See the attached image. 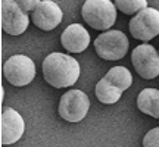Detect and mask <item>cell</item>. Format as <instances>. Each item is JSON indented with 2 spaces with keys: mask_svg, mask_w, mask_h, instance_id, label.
<instances>
[{
  "mask_svg": "<svg viewBox=\"0 0 159 147\" xmlns=\"http://www.w3.org/2000/svg\"><path fill=\"white\" fill-rule=\"evenodd\" d=\"M143 147H159V127L150 130L143 138Z\"/></svg>",
  "mask_w": 159,
  "mask_h": 147,
  "instance_id": "2e32d148",
  "label": "cell"
},
{
  "mask_svg": "<svg viewBox=\"0 0 159 147\" xmlns=\"http://www.w3.org/2000/svg\"><path fill=\"white\" fill-rule=\"evenodd\" d=\"M115 6L125 15H133L146 9L148 0H115Z\"/></svg>",
  "mask_w": 159,
  "mask_h": 147,
  "instance_id": "9a60e30c",
  "label": "cell"
},
{
  "mask_svg": "<svg viewBox=\"0 0 159 147\" xmlns=\"http://www.w3.org/2000/svg\"><path fill=\"white\" fill-rule=\"evenodd\" d=\"M137 108L149 116L159 119V90L144 88L137 96Z\"/></svg>",
  "mask_w": 159,
  "mask_h": 147,
  "instance_id": "7c38bea8",
  "label": "cell"
},
{
  "mask_svg": "<svg viewBox=\"0 0 159 147\" xmlns=\"http://www.w3.org/2000/svg\"><path fill=\"white\" fill-rule=\"evenodd\" d=\"M63 13L61 7L52 2V0H43L40 5L33 11V22L35 27H39L43 31H52L62 22Z\"/></svg>",
  "mask_w": 159,
  "mask_h": 147,
  "instance_id": "9c48e42d",
  "label": "cell"
},
{
  "mask_svg": "<svg viewBox=\"0 0 159 147\" xmlns=\"http://www.w3.org/2000/svg\"><path fill=\"white\" fill-rule=\"evenodd\" d=\"M130 33L140 41H149L159 34V11L146 7L130 21Z\"/></svg>",
  "mask_w": 159,
  "mask_h": 147,
  "instance_id": "52a82bcc",
  "label": "cell"
},
{
  "mask_svg": "<svg viewBox=\"0 0 159 147\" xmlns=\"http://www.w3.org/2000/svg\"><path fill=\"white\" fill-rule=\"evenodd\" d=\"M105 78L111 81L114 85H116L118 88H121L122 91L128 90L133 84V77L131 72L124 66H114L108 71V74L105 75Z\"/></svg>",
  "mask_w": 159,
  "mask_h": 147,
  "instance_id": "5bb4252c",
  "label": "cell"
},
{
  "mask_svg": "<svg viewBox=\"0 0 159 147\" xmlns=\"http://www.w3.org/2000/svg\"><path fill=\"white\" fill-rule=\"evenodd\" d=\"M61 43L63 49L68 50L69 53H81L90 44V34L83 25L72 24L63 29L61 35Z\"/></svg>",
  "mask_w": 159,
  "mask_h": 147,
  "instance_id": "8fae6325",
  "label": "cell"
},
{
  "mask_svg": "<svg viewBox=\"0 0 159 147\" xmlns=\"http://www.w3.org/2000/svg\"><path fill=\"white\" fill-rule=\"evenodd\" d=\"M3 75L15 87L28 85L35 77V65L33 59L24 55L9 57L3 65Z\"/></svg>",
  "mask_w": 159,
  "mask_h": 147,
  "instance_id": "277c9868",
  "label": "cell"
},
{
  "mask_svg": "<svg viewBox=\"0 0 159 147\" xmlns=\"http://www.w3.org/2000/svg\"><path fill=\"white\" fill-rule=\"evenodd\" d=\"M90 109V99L81 90H69L61 97L59 115L68 122H80Z\"/></svg>",
  "mask_w": 159,
  "mask_h": 147,
  "instance_id": "5b68a950",
  "label": "cell"
},
{
  "mask_svg": "<svg viewBox=\"0 0 159 147\" xmlns=\"http://www.w3.org/2000/svg\"><path fill=\"white\" fill-rule=\"evenodd\" d=\"M30 18L15 0H2V28L11 35L22 34L28 28Z\"/></svg>",
  "mask_w": 159,
  "mask_h": 147,
  "instance_id": "ba28073f",
  "label": "cell"
},
{
  "mask_svg": "<svg viewBox=\"0 0 159 147\" xmlns=\"http://www.w3.org/2000/svg\"><path fill=\"white\" fill-rule=\"evenodd\" d=\"M80 65L77 59L65 53H50L43 60V77L47 84L55 88H66L74 85L80 77Z\"/></svg>",
  "mask_w": 159,
  "mask_h": 147,
  "instance_id": "6da1fadb",
  "label": "cell"
},
{
  "mask_svg": "<svg viewBox=\"0 0 159 147\" xmlns=\"http://www.w3.org/2000/svg\"><path fill=\"white\" fill-rule=\"evenodd\" d=\"M25 124L19 113L12 108L2 112V144L9 146L16 143L24 136Z\"/></svg>",
  "mask_w": 159,
  "mask_h": 147,
  "instance_id": "30bf717a",
  "label": "cell"
},
{
  "mask_svg": "<svg viewBox=\"0 0 159 147\" xmlns=\"http://www.w3.org/2000/svg\"><path fill=\"white\" fill-rule=\"evenodd\" d=\"M81 16L93 29H109L116 21V6L111 0H85Z\"/></svg>",
  "mask_w": 159,
  "mask_h": 147,
  "instance_id": "7a4b0ae2",
  "label": "cell"
},
{
  "mask_svg": "<svg viewBox=\"0 0 159 147\" xmlns=\"http://www.w3.org/2000/svg\"><path fill=\"white\" fill-rule=\"evenodd\" d=\"M94 91H96V97L99 99V102H102L103 105H114V103H116L121 99V94L124 93L121 88L114 85L105 77L96 84Z\"/></svg>",
  "mask_w": 159,
  "mask_h": 147,
  "instance_id": "4fadbf2b",
  "label": "cell"
},
{
  "mask_svg": "<svg viewBox=\"0 0 159 147\" xmlns=\"http://www.w3.org/2000/svg\"><path fill=\"white\" fill-rule=\"evenodd\" d=\"M131 63L142 78L153 79L159 77V53L153 46H137L131 53Z\"/></svg>",
  "mask_w": 159,
  "mask_h": 147,
  "instance_id": "8992f818",
  "label": "cell"
},
{
  "mask_svg": "<svg viewBox=\"0 0 159 147\" xmlns=\"http://www.w3.org/2000/svg\"><path fill=\"white\" fill-rule=\"evenodd\" d=\"M94 49L99 57L105 60H119L127 55L128 38L124 33L111 29L97 35V38L94 40Z\"/></svg>",
  "mask_w": 159,
  "mask_h": 147,
  "instance_id": "3957f363",
  "label": "cell"
},
{
  "mask_svg": "<svg viewBox=\"0 0 159 147\" xmlns=\"http://www.w3.org/2000/svg\"><path fill=\"white\" fill-rule=\"evenodd\" d=\"M18 3V6L22 9L24 12L34 11L35 7L40 5V0H15Z\"/></svg>",
  "mask_w": 159,
  "mask_h": 147,
  "instance_id": "e0dca14e",
  "label": "cell"
}]
</instances>
